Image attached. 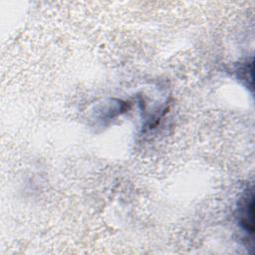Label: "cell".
<instances>
[{"label":"cell","mask_w":255,"mask_h":255,"mask_svg":"<svg viewBox=\"0 0 255 255\" xmlns=\"http://www.w3.org/2000/svg\"><path fill=\"white\" fill-rule=\"evenodd\" d=\"M253 214H254V196L250 190L239 202L237 220L240 228L250 237L253 235Z\"/></svg>","instance_id":"obj_1"}]
</instances>
